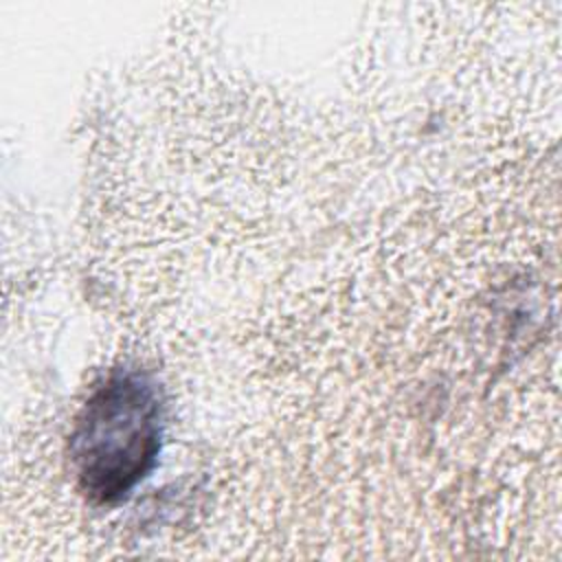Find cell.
Instances as JSON below:
<instances>
[{
  "mask_svg": "<svg viewBox=\"0 0 562 562\" xmlns=\"http://www.w3.org/2000/svg\"><path fill=\"white\" fill-rule=\"evenodd\" d=\"M162 439V400L140 371L110 373L83 404L70 461L81 492L99 505L125 498L156 465Z\"/></svg>",
  "mask_w": 562,
  "mask_h": 562,
  "instance_id": "obj_1",
  "label": "cell"
}]
</instances>
